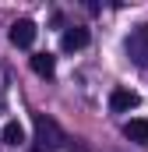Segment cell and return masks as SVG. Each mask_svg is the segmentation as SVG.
<instances>
[{
	"instance_id": "3957f363",
	"label": "cell",
	"mask_w": 148,
	"mask_h": 152,
	"mask_svg": "<svg viewBox=\"0 0 148 152\" xmlns=\"http://www.w3.org/2000/svg\"><path fill=\"white\" fill-rule=\"evenodd\" d=\"M85 46H88V28H81V25H74V28H64V36H60V50H64V53L85 50Z\"/></svg>"
},
{
	"instance_id": "8992f818",
	"label": "cell",
	"mask_w": 148,
	"mask_h": 152,
	"mask_svg": "<svg viewBox=\"0 0 148 152\" xmlns=\"http://www.w3.org/2000/svg\"><path fill=\"white\" fill-rule=\"evenodd\" d=\"M123 138H131L134 145H141V149H148V120H127L123 124Z\"/></svg>"
},
{
	"instance_id": "5b68a950",
	"label": "cell",
	"mask_w": 148,
	"mask_h": 152,
	"mask_svg": "<svg viewBox=\"0 0 148 152\" xmlns=\"http://www.w3.org/2000/svg\"><path fill=\"white\" fill-rule=\"evenodd\" d=\"M36 131H39V152H53L57 149V127L46 120V117H36Z\"/></svg>"
},
{
	"instance_id": "6da1fadb",
	"label": "cell",
	"mask_w": 148,
	"mask_h": 152,
	"mask_svg": "<svg viewBox=\"0 0 148 152\" xmlns=\"http://www.w3.org/2000/svg\"><path fill=\"white\" fill-rule=\"evenodd\" d=\"M127 53L138 67H148V25H138L131 36H127Z\"/></svg>"
},
{
	"instance_id": "52a82bcc",
	"label": "cell",
	"mask_w": 148,
	"mask_h": 152,
	"mask_svg": "<svg viewBox=\"0 0 148 152\" xmlns=\"http://www.w3.org/2000/svg\"><path fill=\"white\" fill-rule=\"evenodd\" d=\"M32 71H36L39 78H53V71H57V57H53V53H36V57H32Z\"/></svg>"
},
{
	"instance_id": "ba28073f",
	"label": "cell",
	"mask_w": 148,
	"mask_h": 152,
	"mask_svg": "<svg viewBox=\"0 0 148 152\" xmlns=\"http://www.w3.org/2000/svg\"><path fill=\"white\" fill-rule=\"evenodd\" d=\"M0 138H4V145H14V149H21V145H25V127H21L18 120H11V124H4Z\"/></svg>"
},
{
	"instance_id": "277c9868",
	"label": "cell",
	"mask_w": 148,
	"mask_h": 152,
	"mask_svg": "<svg viewBox=\"0 0 148 152\" xmlns=\"http://www.w3.org/2000/svg\"><path fill=\"white\" fill-rule=\"evenodd\" d=\"M138 103H141V96H138L134 88H116L110 96V110L113 113H127V110H134Z\"/></svg>"
},
{
	"instance_id": "7a4b0ae2",
	"label": "cell",
	"mask_w": 148,
	"mask_h": 152,
	"mask_svg": "<svg viewBox=\"0 0 148 152\" xmlns=\"http://www.w3.org/2000/svg\"><path fill=\"white\" fill-rule=\"evenodd\" d=\"M36 21H28V18H18L14 25H11V32H7V39L14 42V46H21V50H28L32 42H36Z\"/></svg>"
}]
</instances>
